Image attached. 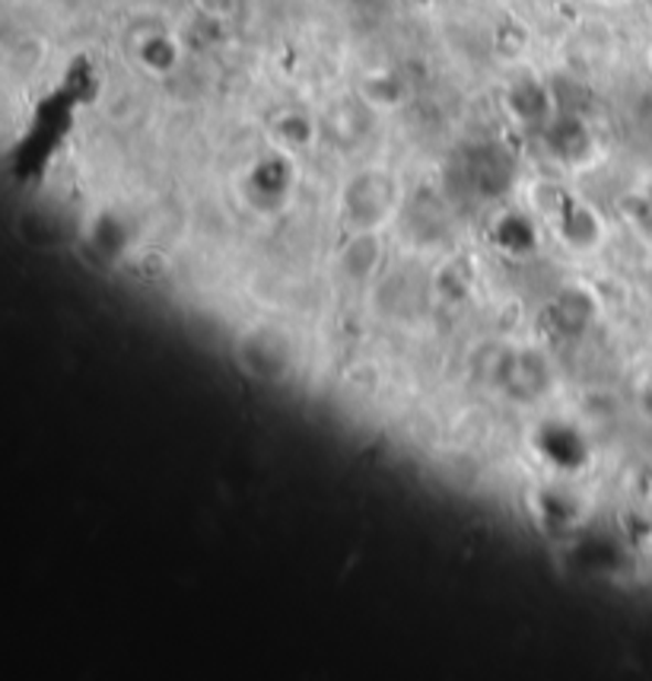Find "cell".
Here are the masks:
<instances>
[{"label": "cell", "instance_id": "obj_1", "mask_svg": "<svg viewBox=\"0 0 652 681\" xmlns=\"http://www.w3.org/2000/svg\"><path fill=\"white\" fill-rule=\"evenodd\" d=\"M239 351H243V366L255 380H284L287 370L293 366V348L280 328H252L248 334H243Z\"/></svg>", "mask_w": 652, "mask_h": 681}, {"label": "cell", "instance_id": "obj_2", "mask_svg": "<svg viewBox=\"0 0 652 681\" xmlns=\"http://www.w3.org/2000/svg\"><path fill=\"white\" fill-rule=\"evenodd\" d=\"M274 140L284 147V150H302L316 140V121L306 115V111H280L271 121Z\"/></svg>", "mask_w": 652, "mask_h": 681}, {"label": "cell", "instance_id": "obj_3", "mask_svg": "<svg viewBox=\"0 0 652 681\" xmlns=\"http://www.w3.org/2000/svg\"><path fill=\"white\" fill-rule=\"evenodd\" d=\"M140 61H143V67H147L150 74H169V71L175 67V61H179V45H175V39H169L163 32L143 39V45H140Z\"/></svg>", "mask_w": 652, "mask_h": 681}, {"label": "cell", "instance_id": "obj_4", "mask_svg": "<svg viewBox=\"0 0 652 681\" xmlns=\"http://www.w3.org/2000/svg\"><path fill=\"white\" fill-rule=\"evenodd\" d=\"M608 3H624V0H608Z\"/></svg>", "mask_w": 652, "mask_h": 681}, {"label": "cell", "instance_id": "obj_5", "mask_svg": "<svg viewBox=\"0 0 652 681\" xmlns=\"http://www.w3.org/2000/svg\"><path fill=\"white\" fill-rule=\"evenodd\" d=\"M650 67H652V52H650Z\"/></svg>", "mask_w": 652, "mask_h": 681}]
</instances>
